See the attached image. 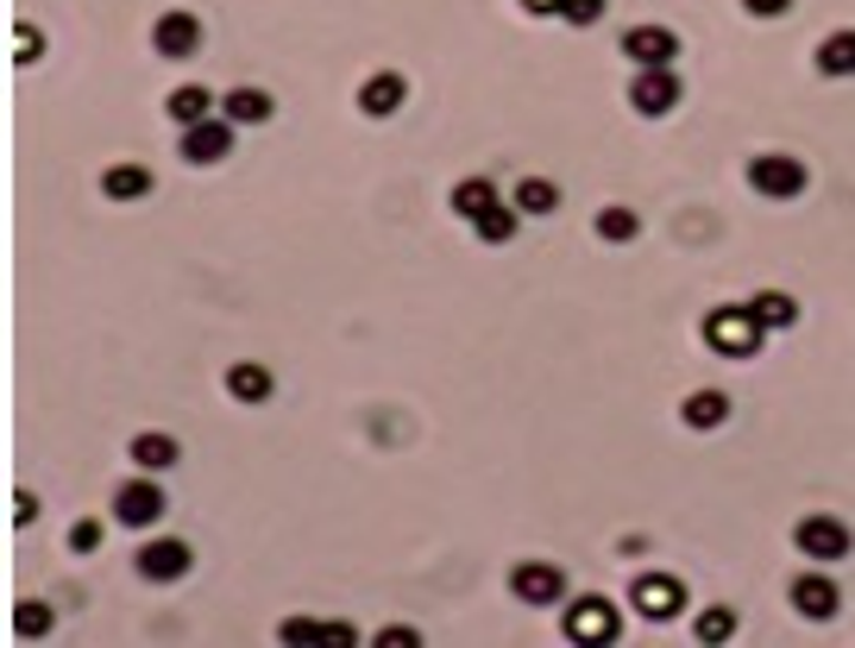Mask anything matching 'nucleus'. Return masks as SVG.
Masks as SVG:
<instances>
[{
    "instance_id": "1",
    "label": "nucleus",
    "mask_w": 855,
    "mask_h": 648,
    "mask_svg": "<svg viewBox=\"0 0 855 648\" xmlns=\"http://www.w3.org/2000/svg\"><path fill=\"white\" fill-rule=\"evenodd\" d=\"M761 335H768V328H761L755 315H749V302H742V309H718L711 321H704V340H711V347H718L723 359H749V353H761Z\"/></svg>"
},
{
    "instance_id": "2",
    "label": "nucleus",
    "mask_w": 855,
    "mask_h": 648,
    "mask_svg": "<svg viewBox=\"0 0 855 648\" xmlns=\"http://www.w3.org/2000/svg\"><path fill=\"white\" fill-rule=\"evenodd\" d=\"M749 183H755L768 202H793V196H805V164L799 157H786V152H761L755 164H749Z\"/></svg>"
},
{
    "instance_id": "3",
    "label": "nucleus",
    "mask_w": 855,
    "mask_h": 648,
    "mask_svg": "<svg viewBox=\"0 0 855 648\" xmlns=\"http://www.w3.org/2000/svg\"><path fill=\"white\" fill-rule=\"evenodd\" d=\"M673 51H680V39L667 25H629L622 32V58L636 70H673Z\"/></svg>"
},
{
    "instance_id": "4",
    "label": "nucleus",
    "mask_w": 855,
    "mask_h": 648,
    "mask_svg": "<svg viewBox=\"0 0 855 648\" xmlns=\"http://www.w3.org/2000/svg\"><path fill=\"white\" fill-rule=\"evenodd\" d=\"M509 592L523 598V605H560L566 598V573L554 560H523V567L509 573Z\"/></svg>"
},
{
    "instance_id": "5",
    "label": "nucleus",
    "mask_w": 855,
    "mask_h": 648,
    "mask_svg": "<svg viewBox=\"0 0 855 648\" xmlns=\"http://www.w3.org/2000/svg\"><path fill=\"white\" fill-rule=\"evenodd\" d=\"M114 516L126 529H152L157 516H164V492H157V479H126L114 492Z\"/></svg>"
},
{
    "instance_id": "6",
    "label": "nucleus",
    "mask_w": 855,
    "mask_h": 648,
    "mask_svg": "<svg viewBox=\"0 0 855 648\" xmlns=\"http://www.w3.org/2000/svg\"><path fill=\"white\" fill-rule=\"evenodd\" d=\"M617 605L610 598H579V605L566 610V636L573 642H617Z\"/></svg>"
},
{
    "instance_id": "7",
    "label": "nucleus",
    "mask_w": 855,
    "mask_h": 648,
    "mask_svg": "<svg viewBox=\"0 0 855 648\" xmlns=\"http://www.w3.org/2000/svg\"><path fill=\"white\" fill-rule=\"evenodd\" d=\"M629 101H636V114H648V120L673 114V107H680V76H673V70H636Z\"/></svg>"
},
{
    "instance_id": "8",
    "label": "nucleus",
    "mask_w": 855,
    "mask_h": 648,
    "mask_svg": "<svg viewBox=\"0 0 855 648\" xmlns=\"http://www.w3.org/2000/svg\"><path fill=\"white\" fill-rule=\"evenodd\" d=\"M680 605H686V586L673 579V573H641L636 579V610L641 617L667 624V617H680Z\"/></svg>"
},
{
    "instance_id": "9",
    "label": "nucleus",
    "mask_w": 855,
    "mask_h": 648,
    "mask_svg": "<svg viewBox=\"0 0 855 648\" xmlns=\"http://www.w3.org/2000/svg\"><path fill=\"white\" fill-rule=\"evenodd\" d=\"M793 542H799V554H812V560H843V554H849V529H843L836 516H805L793 529Z\"/></svg>"
},
{
    "instance_id": "10",
    "label": "nucleus",
    "mask_w": 855,
    "mask_h": 648,
    "mask_svg": "<svg viewBox=\"0 0 855 648\" xmlns=\"http://www.w3.org/2000/svg\"><path fill=\"white\" fill-rule=\"evenodd\" d=\"M234 152V120H202V126H183V157L189 164H220V157Z\"/></svg>"
},
{
    "instance_id": "11",
    "label": "nucleus",
    "mask_w": 855,
    "mask_h": 648,
    "mask_svg": "<svg viewBox=\"0 0 855 648\" xmlns=\"http://www.w3.org/2000/svg\"><path fill=\"white\" fill-rule=\"evenodd\" d=\"M138 573H145L152 586H164V579H183V573H189V542H176V535H157V542H145V548H138Z\"/></svg>"
},
{
    "instance_id": "12",
    "label": "nucleus",
    "mask_w": 855,
    "mask_h": 648,
    "mask_svg": "<svg viewBox=\"0 0 855 648\" xmlns=\"http://www.w3.org/2000/svg\"><path fill=\"white\" fill-rule=\"evenodd\" d=\"M152 44H157V58H195L202 20H195V13H164V20L152 25Z\"/></svg>"
},
{
    "instance_id": "13",
    "label": "nucleus",
    "mask_w": 855,
    "mask_h": 648,
    "mask_svg": "<svg viewBox=\"0 0 855 648\" xmlns=\"http://www.w3.org/2000/svg\"><path fill=\"white\" fill-rule=\"evenodd\" d=\"M793 610H799V617H812V624L836 617V586L824 579V573H805V579H793Z\"/></svg>"
},
{
    "instance_id": "14",
    "label": "nucleus",
    "mask_w": 855,
    "mask_h": 648,
    "mask_svg": "<svg viewBox=\"0 0 855 648\" xmlns=\"http://www.w3.org/2000/svg\"><path fill=\"white\" fill-rule=\"evenodd\" d=\"M214 101H220V95H208L202 82H183V89H171L164 107H171L176 126H202V120H214Z\"/></svg>"
},
{
    "instance_id": "15",
    "label": "nucleus",
    "mask_w": 855,
    "mask_h": 648,
    "mask_svg": "<svg viewBox=\"0 0 855 648\" xmlns=\"http://www.w3.org/2000/svg\"><path fill=\"white\" fill-rule=\"evenodd\" d=\"M403 95H409V82L403 76H371L365 89H359V107H365L371 120H384V114H396V107H403Z\"/></svg>"
},
{
    "instance_id": "16",
    "label": "nucleus",
    "mask_w": 855,
    "mask_h": 648,
    "mask_svg": "<svg viewBox=\"0 0 855 648\" xmlns=\"http://www.w3.org/2000/svg\"><path fill=\"white\" fill-rule=\"evenodd\" d=\"M101 189H107V202H138V196H152V171L145 164H107Z\"/></svg>"
},
{
    "instance_id": "17",
    "label": "nucleus",
    "mask_w": 855,
    "mask_h": 648,
    "mask_svg": "<svg viewBox=\"0 0 855 648\" xmlns=\"http://www.w3.org/2000/svg\"><path fill=\"white\" fill-rule=\"evenodd\" d=\"M220 114L234 126H265L271 120V95L265 89H234V95H220Z\"/></svg>"
},
{
    "instance_id": "18",
    "label": "nucleus",
    "mask_w": 855,
    "mask_h": 648,
    "mask_svg": "<svg viewBox=\"0 0 855 648\" xmlns=\"http://www.w3.org/2000/svg\"><path fill=\"white\" fill-rule=\"evenodd\" d=\"M749 315H755L761 328H793V321H799V302L786 290H761L755 302H749Z\"/></svg>"
},
{
    "instance_id": "19",
    "label": "nucleus",
    "mask_w": 855,
    "mask_h": 648,
    "mask_svg": "<svg viewBox=\"0 0 855 648\" xmlns=\"http://www.w3.org/2000/svg\"><path fill=\"white\" fill-rule=\"evenodd\" d=\"M817 70L824 76H855V32H831L817 44Z\"/></svg>"
},
{
    "instance_id": "20",
    "label": "nucleus",
    "mask_w": 855,
    "mask_h": 648,
    "mask_svg": "<svg viewBox=\"0 0 855 648\" xmlns=\"http://www.w3.org/2000/svg\"><path fill=\"white\" fill-rule=\"evenodd\" d=\"M723 415H730V397L723 391H692L686 397V429H718Z\"/></svg>"
},
{
    "instance_id": "21",
    "label": "nucleus",
    "mask_w": 855,
    "mask_h": 648,
    "mask_svg": "<svg viewBox=\"0 0 855 648\" xmlns=\"http://www.w3.org/2000/svg\"><path fill=\"white\" fill-rule=\"evenodd\" d=\"M453 208L466 220H478V215H491L497 208V183H485V177H466L460 189H453Z\"/></svg>"
},
{
    "instance_id": "22",
    "label": "nucleus",
    "mask_w": 855,
    "mask_h": 648,
    "mask_svg": "<svg viewBox=\"0 0 855 648\" xmlns=\"http://www.w3.org/2000/svg\"><path fill=\"white\" fill-rule=\"evenodd\" d=\"M560 208V189L547 177H528V183H516V215H554Z\"/></svg>"
},
{
    "instance_id": "23",
    "label": "nucleus",
    "mask_w": 855,
    "mask_h": 648,
    "mask_svg": "<svg viewBox=\"0 0 855 648\" xmlns=\"http://www.w3.org/2000/svg\"><path fill=\"white\" fill-rule=\"evenodd\" d=\"M227 391H234L239 403H265V397H271V372H265V366H234V372H227Z\"/></svg>"
},
{
    "instance_id": "24",
    "label": "nucleus",
    "mask_w": 855,
    "mask_h": 648,
    "mask_svg": "<svg viewBox=\"0 0 855 648\" xmlns=\"http://www.w3.org/2000/svg\"><path fill=\"white\" fill-rule=\"evenodd\" d=\"M133 460L145 472H164V466H176V441H171V434H138V441H133Z\"/></svg>"
},
{
    "instance_id": "25",
    "label": "nucleus",
    "mask_w": 855,
    "mask_h": 648,
    "mask_svg": "<svg viewBox=\"0 0 855 648\" xmlns=\"http://www.w3.org/2000/svg\"><path fill=\"white\" fill-rule=\"evenodd\" d=\"M472 227H478V239L504 246V239H516V208H509V202H497V208H491V215H478Z\"/></svg>"
},
{
    "instance_id": "26",
    "label": "nucleus",
    "mask_w": 855,
    "mask_h": 648,
    "mask_svg": "<svg viewBox=\"0 0 855 648\" xmlns=\"http://www.w3.org/2000/svg\"><path fill=\"white\" fill-rule=\"evenodd\" d=\"M699 642H730L736 636V610H723V605H711V610H699Z\"/></svg>"
},
{
    "instance_id": "27",
    "label": "nucleus",
    "mask_w": 855,
    "mask_h": 648,
    "mask_svg": "<svg viewBox=\"0 0 855 648\" xmlns=\"http://www.w3.org/2000/svg\"><path fill=\"white\" fill-rule=\"evenodd\" d=\"M44 629H51V605L25 598V605L13 610V636H44Z\"/></svg>"
},
{
    "instance_id": "28",
    "label": "nucleus",
    "mask_w": 855,
    "mask_h": 648,
    "mask_svg": "<svg viewBox=\"0 0 855 648\" xmlns=\"http://www.w3.org/2000/svg\"><path fill=\"white\" fill-rule=\"evenodd\" d=\"M636 227H641V220L629 215V208H604V215H598V234L604 239H636Z\"/></svg>"
},
{
    "instance_id": "29",
    "label": "nucleus",
    "mask_w": 855,
    "mask_h": 648,
    "mask_svg": "<svg viewBox=\"0 0 855 648\" xmlns=\"http://www.w3.org/2000/svg\"><path fill=\"white\" fill-rule=\"evenodd\" d=\"M277 636H284V642H296V648H302V642H328V629L309 624V617H290V624L277 629Z\"/></svg>"
},
{
    "instance_id": "30",
    "label": "nucleus",
    "mask_w": 855,
    "mask_h": 648,
    "mask_svg": "<svg viewBox=\"0 0 855 648\" xmlns=\"http://www.w3.org/2000/svg\"><path fill=\"white\" fill-rule=\"evenodd\" d=\"M560 13L573 25H598L604 20V0H560Z\"/></svg>"
},
{
    "instance_id": "31",
    "label": "nucleus",
    "mask_w": 855,
    "mask_h": 648,
    "mask_svg": "<svg viewBox=\"0 0 855 648\" xmlns=\"http://www.w3.org/2000/svg\"><path fill=\"white\" fill-rule=\"evenodd\" d=\"M70 548H76V554H95L101 548V523H89V516H82L76 529H70Z\"/></svg>"
},
{
    "instance_id": "32",
    "label": "nucleus",
    "mask_w": 855,
    "mask_h": 648,
    "mask_svg": "<svg viewBox=\"0 0 855 648\" xmlns=\"http://www.w3.org/2000/svg\"><path fill=\"white\" fill-rule=\"evenodd\" d=\"M415 642H422V629H409V624H396V629L378 636V648H415Z\"/></svg>"
},
{
    "instance_id": "33",
    "label": "nucleus",
    "mask_w": 855,
    "mask_h": 648,
    "mask_svg": "<svg viewBox=\"0 0 855 648\" xmlns=\"http://www.w3.org/2000/svg\"><path fill=\"white\" fill-rule=\"evenodd\" d=\"M13 58H20V63L39 58V32H32V25H20V32H13Z\"/></svg>"
},
{
    "instance_id": "34",
    "label": "nucleus",
    "mask_w": 855,
    "mask_h": 648,
    "mask_svg": "<svg viewBox=\"0 0 855 648\" xmlns=\"http://www.w3.org/2000/svg\"><path fill=\"white\" fill-rule=\"evenodd\" d=\"M742 7H749V13H755V20H780V13H786V7H793V0H742Z\"/></svg>"
},
{
    "instance_id": "35",
    "label": "nucleus",
    "mask_w": 855,
    "mask_h": 648,
    "mask_svg": "<svg viewBox=\"0 0 855 648\" xmlns=\"http://www.w3.org/2000/svg\"><path fill=\"white\" fill-rule=\"evenodd\" d=\"M32 516H39V497L20 492V497H13V523H32Z\"/></svg>"
},
{
    "instance_id": "36",
    "label": "nucleus",
    "mask_w": 855,
    "mask_h": 648,
    "mask_svg": "<svg viewBox=\"0 0 855 648\" xmlns=\"http://www.w3.org/2000/svg\"><path fill=\"white\" fill-rule=\"evenodd\" d=\"M528 13H560V0H523Z\"/></svg>"
}]
</instances>
